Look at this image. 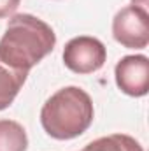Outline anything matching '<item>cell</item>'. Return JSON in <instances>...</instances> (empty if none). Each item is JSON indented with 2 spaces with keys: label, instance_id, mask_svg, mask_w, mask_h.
I'll use <instances>...</instances> for the list:
<instances>
[{
  "label": "cell",
  "instance_id": "obj_2",
  "mask_svg": "<svg viewBox=\"0 0 149 151\" xmlns=\"http://www.w3.org/2000/svg\"><path fill=\"white\" fill-rule=\"evenodd\" d=\"M93 116L91 97L79 86H65L46 100L40 111V123L53 139L69 141L90 128Z\"/></svg>",
  "mask_w": 149,
  "mask_h": 151
},
{
  "label": "cell",
  "instance_id": "obj_3",
  "mask_svg": "<svg viewBox=\"0 0 149 151\" xmlns=\"http://www.w3.org/2000/svg\"><path fill=\"white\" fill-rule=\"evenodd\" d=\"M112 37L123 47L144 49L149 44L148 7L132 4L117 11L112 19Z\"/></svg>",
  "mask_w": 149,
  "mask_h": 151
},
{
  "label": "cell",
  "instance_id": "obj_5",
  "mask_svg": "<svg viewBox=\"0 0 149 151\" xmlns=\"http://www.w3.org/2000/svg\"><path fill=\"white\" fill-rule=\"evenodd\" d=\"M117 88L130 97H144L149 91V58L144 55L123 56L114 69Z\"/></svg>",
  "mask_w": 149,
  "mask_h": 151
},
{
  "label": "cell",
  "instance_id": "obj_6",
  "mask_svg": "<svg viewBox=\"0 0 149 151\" xmlns=\"http://www.w3.org/2000/svg\"><path fill=\"white\" fill-rule=\"evenodd\" d=\"M27 77H28V72L16 70L0 62V111L7 109L14 102Z\"/></svg>",
  "mask_w": 149,
  "mask_h": 151
},
{
  "label": "cell",
  "instance_id": "obj_7",
  "mask_svg": "<svg viewBox=\"0 0 149 151\" xmlns=\"http://www.w3.org/2000/svg\"><path fill=\"white\" fill-rule=\"evenodd\" d=\"M28 137L18 121L0 119V151H27Z\"/></svg>",
  "mask_w": 149,
  "mask_h": 151
},
{
  "label": "cell",
  "instance_id": "obj_4",
  "mask_svg": "<svg viewBox=\"0 0 149 151\" xmlns=\"http://www.w3.org/2000/svg\"><path fill=\"white\" fill-rule=\"evenodd\" d=\"M107 49L102 40L90 35L70 39L63 47V63L75 74H93L104 67Z\"/></svg>",
  "mask_w": 149,
  "mask_h": 151
},
{
  "label": "cell",
  "instance_id": "obj_8",
  "mask_svg": "<svg viewBox=\"0 0 149 151\" xmlns=\"http://www.w3.org/2000/svg\"><path fill=\"white\" fill-rule=\"evenodd\" d=\"M82 151H144L140 142L126 134H112L91 141Z\"/></svg>",
  "mask_w": 149,
  "mask_h": 151
},
{
  "label": "cell",
  "instance_id": "obj_1",
  "mask_svg": "<svg viewBox=\"0 0 149 151\" xmlns=\"http://www.w3.org/2000/svg\"><path fill=\"white\" fill-rule=\"evenodd\" d=\"M56 46L54 30L37 16L14 14L0 39V62L30 72Z\"/></svg>",
  "mask_w": 149,
  "mask_h": 151
},
{
  "label": "cell",
  "instance_id": "obj_9",
  "mask_svg": "<svg viewBox=\"0 0 149 151\" xmlns=\"http://www.w3.org/2000/svg\"><path fill=\"white\" fill-rule=\"evenodd\" d=\"M19 4H21V0H0V19L14 14L16 9L19 7Z\"/></svg>",
  "mask_w": 149,
  "mask_h": 151
}]
</instances>
